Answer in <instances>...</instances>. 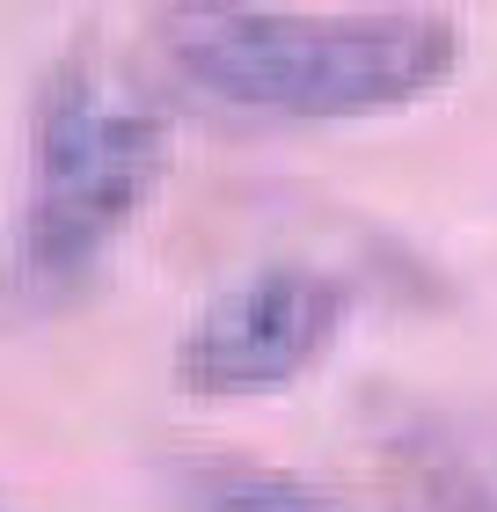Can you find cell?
<instances>
[{"mask_svg":"<svg viewBox=\"0 0 497 512\" xmlns=\"http://www.w3.org/2000/svg\"><path fill=\"white\" fill-rule=\"evenodd\" d=\"M154 30L198 96L249 118H373L461 66V22L432 8H161Z\"/></svg>","mask_w":497,"mask_h":512,"instance_id":"1","label":"cell"},{"mask_svg":"<svg viewBox=\"0 0 497 512\" xmlns=\"http://www.w3.org/2000/svg\"><path fill=\"white\" fill-rule=\"evenodd\" d=\"M161 110L110 81L96 52H66L37 96L30 125V198H22V271L81 278L132 227L161 183Z\"/></svg>","mask_w":497,"mask_h":512,"instance_id":"2","label":"cell"},{"mask_svg":"<svg viewBox=\"0 0 497 512\" xmlns=\"http://www.w3.org/2000/svg\"><path fill=\"white\" fill-rule=\"evenodd\" d=\"M344 330V278L315 264H264L234 278L183 330L176 381L191 395H256L286 388L315 366Z\"/></svg>","mask_w":497,"mask_h":512,"instance_id":"3","label":"cell"},{"mask_svg":"<svg viewBox=\"0 0 497 512\" xmlns=\"http://www.w3.org/2000/svg\"><path fill=\"white\" fill-rule=\"evenodd\" d=\"M373 469H381L388 512H497V483L476 469V454L424 417H402L381 432Z\"/></svg>","mask_w":497,"mask_h":512,"instance_id":"4","label":"cell"},{"mask_svg":"<svg viewBox=\"0 0 497 512\" xmlns=\"http://www.w3.org/2000/svg\"><path fill=\"white\" fill-rule=\"evenodd\" d=\"M191 512H337V505L278 469H212L198 476Z\"/></svg>","mask_w":497,"mask_h":512,"instance_id":"5","label":"cell"}]
</instances>
